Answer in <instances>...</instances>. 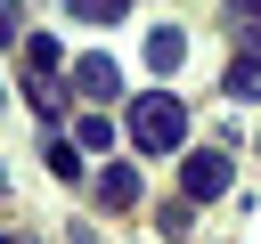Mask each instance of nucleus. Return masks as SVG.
I'll use <instances>...</instances> for the list:
<instances>
[{"mask_svg": "<svg viewBox=\"0 0 261 244\" xmlns=\"http://www.w3.org/2000/svg\"><path fill=\"white\" fill-rule=\"evenodd\" d=\"M122 8H130V0H65L73 24H122Z\"/></svg>", "mask_w": 261, "mask_h": 244, "instance_id": "8", "label": "nucleus"}, {"mask_svg": "<svg viewBox=\"0 0 261 244\" xmlns=\"http://www.w3.org/2000/svg\"><path fill=\"white\" fill-rule=\"evenodd\" d=\"M237 49H245V57H261V8H253V16H237Z\"/></svg>", "mask_w": 261, "mask_h": 244, "instance_id": "12", "label": "nucleus"}, {"mask_svg": "<svg viewBox=\"0 0 261 244\" xmlns=\"http://www.w3.org/2000/svg\"><path fill=\"white\" fill-rule=\"evenodd\" d=\"M73 146H82V155H98V146H114V122H98V114H82V122H73Z\"/></svg>", "mask_w": 261, "mask_h": 244, "instance_id": "10", "label": "nucleus"}, {"mask_svg": "<svg viewBox=\"0 0 261 244\" xmlns=\"http://www.w3.org/2000/svg\"><path fill=\"white\" fill-rule=\"evenodd\" d=\"M220 89H228V98H245V106H253V98H261V57H245V49H237V65H228V73H220Z\"/></svg>", "mask_w": 261, "mask_h": 244, "instance_id": "7", "label": "nucleus"}, {"mask_svg": "<svg viewBox=\"0 0 261 244\" xmlns=\"http://www.w3.org/2000/svg\"><path fill=\"white\" fill-rule=\"evenodd\" d=\"M65 244H98V228H90V220H73V228H65Z\"/></svg>", "mask_w": 261, "mask_h": 244, "instance_id": "14", "label": "nucleus"}, {"mask_svg": "<svg viewBox=\"0 0 261 244\" xmlns=\"http://www.w3.org/2000/svg\"><path fill=\"white\" fill-rule=\"evenodd\" d=\"M73 89H82L90 106H106V98H122V73H114V57H73Z\"/></svg>", "mask_w": 261, "mask_h": 244, "instance_id": "3", "label": "nucleus"}, {"mask_svg": "<svg viewBox=\"0 0 261 244\" xmlns=\"http://www.w3.org/2000/svg\"><path fill=\"white\" fill-rule=\"evenodd\" d=\"M57 57H65V49H57L49 33H33V41H24V73H57Z\"/></svg>", "mask_w": 261, "mask_h": 244, "instance_id": "9", "label": "nucleus"}, {"mask_svg": "<svg viewBox=\"0 0 261 244\" xmlns=\"http://www.w3.org/2000/svg\"><path fill=\"white\" fill-rule=\"evenodd\" d=\"M179 138H188V106L171 89H139L130 98V146L139 155H171Z\"/></svg>", "mask_w": 261, "mask_h": 244, "instance_id": "1", "label": "nucleus"}, {"mask_svg": "<svg viewBox=\"0 0 261 244\" xmlns=\"http://www.w3.org/2000/svg\"><path fill=\"white\" fill-rule=\"evenodd\" d=\"M253 8H261V0H228V16H253Z\"/></svg>", "mask_w": 261, "mask_h": 244, "instance_id": "15", "label": "nucleus"}, {"mask_svg": "<svg viewBox=\"0 0 261 244\" xmlns=\"http://www.w3.org/2000/svg\"><path fill=\"white\" fill-rule=\"evenodd\" d=\"M16 33H24V16H16V0H0V49H8Z\"/></svg>", "mask_w": 261, "mask_h": 244, "instance_id": "13", "label": "nucleus"}, {"mask_svg": "<svg viewBox=\"0 0 261 244\" xmlns=\"http://www.w3.org/2000/svg\"><path fill=\"white\" fill-rule=\"evenodd\" d=\"M139 195H147V187H139V163H106V171H98V203H106V211H130Z\"/></svg>", "mask_w": 261, "mask_h": 244, "instance_id": "4", "label": "nucleus"}, {"mask_svg": "<svg viewBox=\"0 0 261 244\" xmlns=\"http://www.w3.org/2000/svg\"><path fill=\"white\" fill-rule=\"evenodd\" d=\"M179 195H188V203L228 195V155H212V146H204V155H188V163H179Z\"/></svg>", "mask_w": 261, "mask_h": 244, "instance_id": "2", "label": "nucleus"}, {"mask_svg": "<svg viewBox=\"0 0 261 244\" xmlns=\"http://www.w3.org/2000/svg\"><path fill=\"white\" fill-rule=\"evenodd\" d=\"M24 98H33V114H49V122H57V89H49V73H33V81H24Z\"/></svg>", "mask_w": 261, "mask_h": 244, "instance_id": "11", "label": "nucleus"}, {"mask_svg": "<svg viewBox=\"0 0 261 244\" xmlns=\"http://www.w3.org/2000/svg\"><path fill=\"white\" fill-rule=\"evenodd\" d=\"M179 57H188V33H179V24H155V33H147V65H155V73H171Z\"/></svg>", "mask_w": 261, "mask_h": 244, "instance_id": "5", "label": "nucleus"}, {"mask_svg": "<svg viewBox=\"0 0 261 244\" xmlns=\"http://www.w3.org/2000/svg\"><path fill=\"white\" fill-rule=\"evenodd\" d=\"M41 163H49V179H65V187L82 179V146H73L65 130H49V146H41Z\"/></svg>", "mask_w": 261, "mask_h": 244, "instance_id": "6", "label": "nucleus"}]
</instances>
